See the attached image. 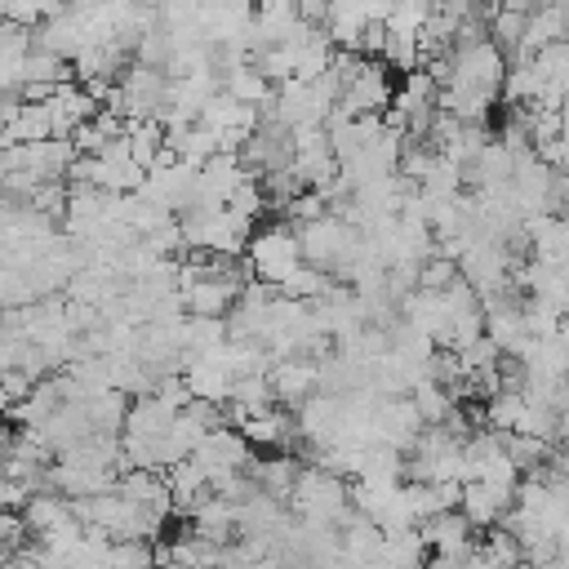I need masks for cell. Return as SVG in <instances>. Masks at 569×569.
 Listing matches in <instances>:
<instances>
[{"instance_id": "cell-1", "label": "cell", "mask_w": 569, "mask_h": 569, "mask_svg": "<svg viewBox=\"0 0 569 569\" xmlns=\"http://www.w3.org/2000/svg\"><path fill=\"white\" fill-rule=\"evenodd\" d=\"M293 511H298V520H316V525H347L351 516H356V507H351V485L347 480H338V476H329L325 467H302V476H298V485H293Z\"/></svg>"}, {"instance_id": "cell-2", "label": "cell", "mask_w": 569, "mask_h": 569, "mask_svg": "<svg viewBox=\"0 0 569 569\" xmlns=\"http://www.w3.org/2000/svg\"><path fill=\"white\" fill-rule=\"evenodd\" d=\"M244 258H249V276L262 280V284H271V289H280L298 267H307L302 240H298L293 227H267V231H258L249 240Z\"/></svg>"}, {"instance_id": "cell-3", "label": "cell", "mask_w": 569, "mask_h": 569, "mask_svg": "<svg viewBox=\"0 0 569 569\" xmlns=\"http://www.w3.org/2000/svg\"><path fill=\"white\" fill-rule=\"evenodd\" d=\"M422 413L413 405V396H396V400H382L378 413H373V445H387L396 453H409L422 436Z\"/></svg>"}, {"instance_id": "cell-4", "label": "cell", "mask_w": 569, "mask_h": 569, "mask_svg": "<svg viewBox=\"0 0 569 569\" xmlns=\"http://www.w3.org/2000/svg\"><path fill=\"white\" fill-rule=\"evenodd\" d=\"M271 387H276V405H284L289 413H298L311 396H320V365L316 360H280L271 369Z\"/></svg>"}, {"instance_id": "cell-5", "label": "cell", "mask_w": 569, "mask_h": 569, "mask_svg": "<svg viewBox=\"0 0 569 569\" xmlns=\"http://www.w3.org/2000/svg\"><path fill=\"white\" fill-rule=\"evenodd\" d=\"M529 253L538 262H560L569 267V213H538L525 222Z\"/></svg>"}, {"instance_id": "cell-6", "label": "cell", "mask_w": 569, "mask_h": 569, "mask_svg": "<svg viewBox=\"0 0 569 569\" xmlns=\"http://www.w3.org/2000/svg\"><path fill=\"white\" fill-rule=\"evenodd\" d=\"M418 533L427 538L431 556H471L476 542H471V520L462 511H440L431 520L418 525Z\"/></svg>"}, {"instance_id": "cell-7", "label": "cell", "mask_w": 569, "mask_h": 569, "mask_svg": "<svg viewBox=\"0 0 569 569\" xmlns=\"http://www.w3.org/2000/svg\"><path fill=\"white\" fill-rule=\"evenodd\" d=\"M244 440L253 445V449H271V453H284L289 449V440L298 436V422H293V413L289 409H267V413H253V418H244Z\"/></svg>"}, {"instance_id": "cell-8", "label": "cell", "mask_w": 569, "mask_h": 569, "mask_svg": "<svg viewBox=\"0 0 569 569\" xmlns=\"http://www.w3.org/2000/svg\"><path fill=\"white\" fill-rule=\"evenodd\" d=\"M178 422V409H169L160 396H142L133 400L129 409V422H124V436H138V440H164Z\"/></svg>"}, {"instance_id": "cell-9", "label": "cell", "mask_w": 569, "mask_h": 569, "mask_svg": "<svg viewBox=\"0 0 569 569\" xmlns=\"http://www.w3.org/2000/svg\"><path fill=\"white\" fill-rule=\"evenodd\" d=\"M298 476H302V462H298L293 453H267V458L253 462V480H258V489L271 493V498H280V502L293 498Z\"/></svg>"}, {"instance_id": "cell-10", "label": "cell", "mask_w": 569, "mask_h": 569, "mask_svg": "<svg viewBox=\"0 0 569 569\" xmlns=\"http://www.w3.org/2000/svg\"><path fill=\"white\" fill-rule=\"evenodd\" d=\"M516 502L511 498H502V493H493L489 485H480V480H471V485H462V516L471 520V529H489V525H502V516L511 511Z\"/></svg>"}, {"instance_id": "cell-11", "label": "cell", "mask_w": 569, "mask_h": 569, "mask_svg": "<svg viewBox=\"0 0 569 569\" xmlns=\"http://www.w3.org/2000/svg\"><path fill=\"white\" fill-rule=\"evenodd\" d=\"M22 520H27L31 538H44V533L71 525V520H76V507H71V498H62V493H36V498L27 502V511H22Z\"/></svg>"}, {"instance_id": "cell-12", "label": "cell", "mask_w": 569, "mask_h": 569, "mask_svg": "<svg viewBox=\"0 0 569 569\" xmlns=\"http://www.w3.org/2000/svg\"><path fill=\"white\" fill-rule=\"evenodd\" d=\"M431 547H427V538L418 533V529H400V533H387V542H382V565L387 569H427V556Z\"/></svg>"}, {"instance_id": "cell-13", "label": "cell", "mask_w": 569, "mask_h": 569, "mask_svg": "<svg viewBox=\"0 0 569 569\" xmlns=\"http://www.w3.org/2000/svg\"><path fill=\"white\" fill-rule=\"evenodd\" d=\"M413 405H418V413H422L427 427H445V422L458 413L453 391L440 387V382H418V387H413Z\"/></svg>"}, {"instance_id": "cell-14", "label": "cell", "mask_w": 569, "mask_h": 569, "mask_svg": "<svg viewBox=\"0 0 569 569\" xmlns=\"http://www.w3.org/2000/svg\"><path fill=\"white\" fill-rule=\"evenodd\" d=\"M156 547L151 542H116L107 569H156Z\"/></svg>"}, {"instance_id": "cell-15", "label": "cell", "mask_w": 569, "mask_h": 569, "mask_svg": "<svg viewBox=\"0 0 569 569\" xmlns=\"http://www.w3.org/2000/svg\"><path fill=\"white\" fill-rule=\"evenodd\" d=\"M458 276H462V271H458V262H453V258H440V253H436V258H431V262H427V267L418 271V289L445 293V289H449V284H453Z\"/></svg>"}]
</instances>
